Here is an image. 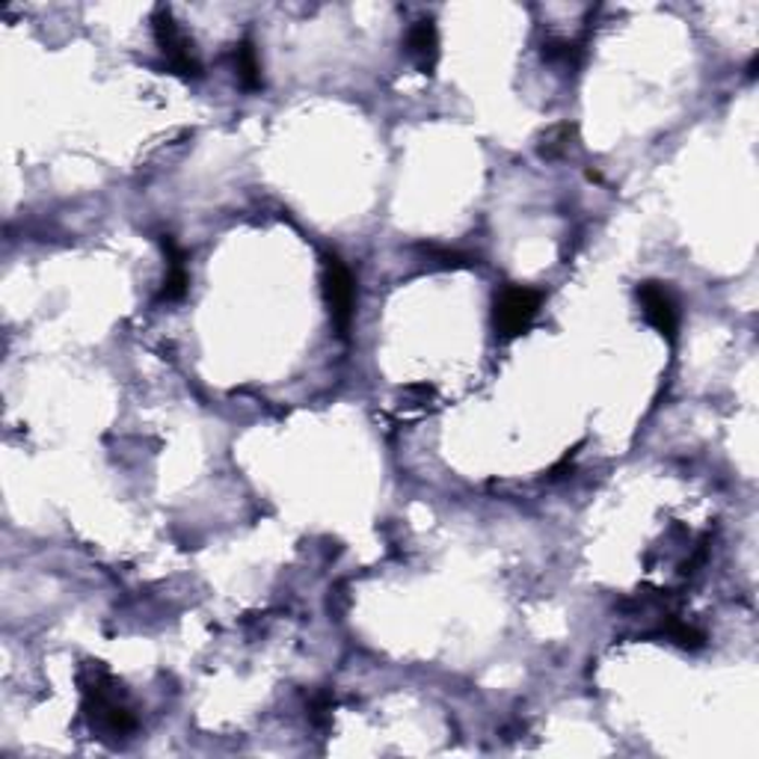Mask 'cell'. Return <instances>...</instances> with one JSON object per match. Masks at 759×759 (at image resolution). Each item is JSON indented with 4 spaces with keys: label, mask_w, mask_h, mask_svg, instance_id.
I'll return each mask as SVG.
<instances>
[{
    "label": "cell",
    "mask_w": 759,
    "mask_h": 759,
    "mask_svg": "<svg viewBox=\"0 0 759 759\" xmlns=\"http://www.w3.org/2000/svg\"><path fill=\"white\" fill-rule=\"evenodd\" d=\"M543 57H546L549 63L575 65V63H578V45H573V42H549V45H543Z\"/></svg>",
    "instance_id": "obj_11"
},
{
    "label": "cell",
    "mask_w": 759,
    "mask_h": 759,
    "mask_svg": "<svg viewBox=\"0 0 759 759\" xmlns=\"http://www.w3.org/2000/svg\"><path fill=\"white\" fill-rule=\"evenodd\" d=\"M80 685H84V712H87L92 730L101 733V738L128 736L130 730L137 727L134 712L122 700V685L104 668L92 664L80 676Z\"/></svg>",
    "instance_id": "obj_1"
},
{
    "label": "cell",
    "mask_w": 759,
    "mask_h": 759,
    "mask_svg": "<svg viewBox=\"0 0 759 759\" xmlns=\"http://www.w3.org/2000/svg\"><path fill=\"white\" fill-rule=\"evenodd\" d=\"M659 635L668 640H673L676 647H683V650H704L706 647V635L697 626H692V623H683V620L671 618L668 623H662V630H659Z\"/></svg>",
    "instance_id": "obj_9"
},
{
    "label": "cell",
    "mask_w": 759,
    "mask_h": 759,
    "mask_svg": "<svg viewBox=\"0 0 759 759\" xmlns=\"http://www.w3.org/2000/svg\"><path fill=\"white\" fill-rule=\"evenodd\" d=\"M635 297H638V306L647 324L664 336L668 341H676V333H680V300L676 294L668 288L664 283H640L635 288Z\"/></svg>",
    "instance_id": "obj_5"
},
{
    "label": "cell",
    "mask_w": 759,
    "mask_h": 759,
    "mask_svg": "<svg viewBox=\"0 0 759 759\" xmlns=\"http://www.w3.org/2000/svg\"><path fill=\"white\" fill-rule=\"evenodd\" d=\"M321 285H324L326 309H329L338 338H348L353 312H357V283L348 264L338 259L336 252H326L321 261Z\"/></svg>",
    "instance_id": "obj_2"
},
{
    "label": "cell",
    "mask_w": 759,
    "mask_h": 759,
    "mask_svg": "<svg viewBox=\"0 0 759 759\" xmlns=\"http://www.w3.org/2000/svg\"><path fill=\"white\" fill-rule=\"evenodd\" d=\"M570 134H573V128L570 125H558V128H552L546 137H543V146H540V154H546V158H555V154L567 152L570 146Z\"/></svg>",
    "instance_id": "obj_10"
},
{
    "label": "cell",
    "mask_w": 759,
    "mask_h": 759,
    "mask_svg": "<svg viewBox=\"0 0 759 759\" xmlns=\"http://www.w3.org/2000/svg\"><path fill=\"white\" fill-rule=\"evenodd\" d=\"M543 297L534 288H522V285H508L501 288V294L493 303V329L501 341H513L522 333H528V326L534 324V318L540 312Z\"/></svg>",
    "instance_id": "obj_3"
},
{
    "label": "cell",
    "mask_w": 759,
    "mask_h": 759,
    "mask_svg": "<svg viewBox=\"0 0 759 759\" xmlns=\"http://www.w3.org/2000/svg\"><path fill=\"white\" fill-rule=\"evenodd\" d=\"M152 27H154V39H158V48L166 57V65L170 72L182 77H199L202 75V65L196 60L194 45L187 42V36L182 33V27L175 24L173 12L166 7H158L152 12Z\"/></svg>",
    "instance_id": "obj_4"
},
{
    "label": "cell",
    "mask_w": 759,
    "mask_h": 759,
    "mask_svg": "<svg viewBox=\"0 0 759 759\" xmlns=\"http://www.w3.org/2000/svg\"><path fill=\"white\" fill-rule=\"evenodd\" d=\"M235 69H238L240 87H247V89L261 87V63L250 39H244V42L235 48Z\"/></svg>",
    "instance_id": "obj_8"
},
{
    "label": "cell",
    "mask_w": 759,
    "mask_h": 759,
    "mask_svg": "<svg viewBox=\"0 0 759 759\" xmlns=\"http://www.w3.org/2000/svg\"><path fill=\"white\" fill-rule=\"evenodd\" d=\"M407 54L422 75H434L439 65V30L431 18L415 22L407 30Z\"/></svg>",
    "instance_id": "obj_6"
},
{
    "label": "cell",
    "mask_w": 759,
    "mask_h": 759,
    "mask_svg": "<svg viewBox=\"0 0 759 759\" xmlns=\"http://www.w3.org/2000/svg\"><path fill=\"white\" fill-rule=\"evenodd\" d=\"M161 247H163V256H166V276H163V285H161V300L175 303V300H182V297H185L187 283H190V276H187V267H185L187 256L185 250L170 238V235H163Z\"/></svg>",
    "instance_id": "obj_7"
}]
</instances>
